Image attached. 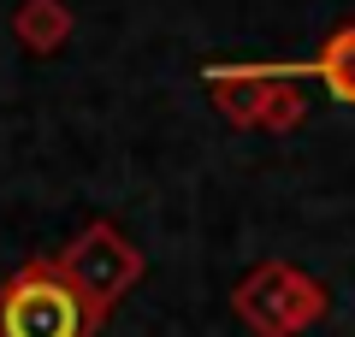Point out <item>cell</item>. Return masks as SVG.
<instances>
[{"label": "cell", "mask_w": 355, "mask_h": 337, "mask_svg": "<svg viewBox=\"0 0 355 337\" xmlns=\"http://www.w3.org/2000/svg\"><path fill=\"white\" fill-rule=\"evenodd\" d=\"M89 308L65 284L60 266L30 261L0 284V337H83Z\"/></svg>", "instance_id": "obj_1"}, {"label": "cell", "mask_w": 355, "mask_h": 337, "mask_svg": "<svg viewBox=\"0 0 355 337\" xmlns=\"http://www.w3.org/2000/svg\"><path fill=\"white\" fill-rule=\"evenodd\" d=\"M60 273H65V284L77 290V302L89 308V325H95V313H101L107 302L130 284L137 261H130V249L113 237V231H107V225H95V231H83V237L65 249Z\"/></svg>", "instance_id": "obj_2"}, {"label": "cell", "mask_w": 355, "mask_h": 337, "mask_svg": "<svg viewBox=\"0 0 355 337\" xmlns=\"http://www.w3.org/2000/svg\"><path fill=\"white\" fill-rule=\"evenodd\" d=\"M308 71H314V77H326V89H331V95L355 107V24H349V30H338V36L326 42V53H320V60L308 65Z\"/></svg>", "instance_id": "obj_3"}, {"label": "cell", "mask_w": 355, "mask_h": 337, "mask_svg": "<svg viewBox=\"0 0 355 337\" xmlns=\"http://www.w3.org/2000/svg\"><path fill=\"white\" fill-rule=\"evenodd\" d=\"M18 30H24L30 48H53V42L65 36V12L53 6V0H30L24 12H18Z\"/></svg>", "instance_id": "obj_4"}]
</instances>
